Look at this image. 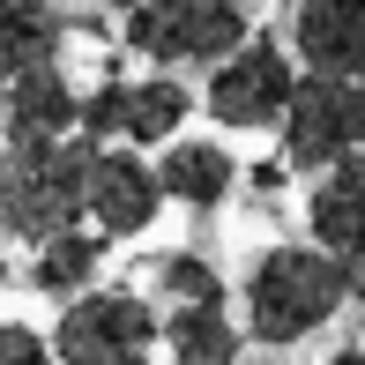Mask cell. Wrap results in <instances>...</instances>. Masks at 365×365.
<instances>
[{"label":"cell","mask_w":365,"mask_h":365,"mask_svg":"<svg viewBox=\"0 0 365 365\" xmlns=\"http://www.w3.org/2000/svg\"><path fill=\"white\" fill-rule=\"evenodd\" d=\"M246 343H269V351H291V343L321 336V328H336L343 313H351L358 298V261H336L321 254L313 239H276L254 254V269H246Z\"/></svg>","instance_id":"6da1fadb"},{"label":"cell","mask_w":365,"mask_h":365,"mask_svg":"<svg viewBox=\"0 0 365 365\" xmlns=\"http://www.w3.org/2000/svg\"><path fill=\"white\" fill-rule=\"evenodd\" d=\"M82 135H45V142H0V239H53L82 224V179H90Z\"/></svg>","instance_id":"7a4b0ae2"},{"label":"cell","mask_w":365,"mask_h":365,"mask_svg":"<svg viewBox=\"0 0 365 365\" xmlns=\"http://www.w3.org/2000/svg\"><path fill=\"white\" fill-rule=\"evenodd\" d=\"M254 30V0H135L120 8V45L149 68H217Z\"/></svg>","instance_id":"3957f363"},{"label":"cell","mask_w":365,"mask_h":365,"mask_svg":"<svg viewBox=\"0 0 365 365\" xmlns=\"http://www.w3.org/2000/svg\"><path fill=\"white\" fill-rule=\"evenodd\" d=\"M53 365H149L157 358V298L112 284V291H75L60 298V321L45 336Z\"/></svg>","instance_id":"277c9868"},{"label":"cell","mask_w":365,"mask_h":365,"mask_svg":"<svg viewBox=\"0 0 365 365\" xmlns=\"http://www.w3.org/2000/svg\"><path fill=\"white\" fill-rule=\"evenodd\" d=\"M269 135H284L276 157H284V172H298V179H313L336 157H351L365 142V90H358V75H298L291 97H284V120H276Z\"/></svg>","instance_id":"5b68a950"},{"label":"cell","mask_w":365,"mask_h":365,"mask_svg":"<svg viewBox=\"0 0 365 365\" xmlns=\"http://www.w3.org/2000/svg\"><path fill=\"white\" fill-rule=\"evenodd\" d=\"M298 82V60L269 30H246L239 45L209 68V90H202V112L224 127V135H269L284 120V97Z\"/></svg>","instance_id":"8992f818"},{"label":"cell","mask_w":365,"mask_h":365,"mask_svg":"<svg viewBox=\"0 0 365 365\" xmlns=\"http://www.w3.org/2000/svg\"><path fill=\"white\" fill-rule=\"evenodd\" d=\"M164 209V187L149 172L142 149L127 142H97L90 149V179H82V217H90L105 239H142Z\"/></svg>","instance_id":"52a82bcc"},{"label":"cell","mask_w":365,"mask_h":365,"mask_svg":"<svg viewBox=\"0 0 365 365\" xmlns=\"http://www.w3.org/2000/svg\"><path fill=\"white\" fill-rule=\"evenodd\" d=\"M291 60L306 75H365V0H291Z\"/></svg>","instance_id":"ba28073f"},{"label":"cell","mask_w":365,"mask_h":365,"mask_svg":"<svg viewBox=\"0 0 365 365\" xmlns=\"http://www.w3.org/2000/svg\"><path fill=\"white\" fill-rule=\"evenodd\" d=\"M164 157L149 164L157 172V187H164V202H179V209H224L231 202V187H239V157H231L224 142H209V135H187L179 127L172 142H157Z\"/></svg>","instance_id":"9c48e42d"},{"label":"cell","mask_w":365,"mask_h":365,"mask_svg":"<svg viewBox=\"0 0 365 365\" xmlns=\"http://www.w3.org/2000/svg\"><path fill=\"white\" fill-rule=\"evenodd\" d=\"M306 239L336 261H358L365 246V164L358 149L336 157L328 172H313V194H306Z\"/></svg>","instance_id":"30bf717a"},{"label":"cell","mask_w":365,"mask_h":365,"mask_svg":"<svg viewBox=\"0 0 365 365\" xmlns=\"http://www.w3.org/2000/svg\"><path fill=\"white\" fill-rule=\"evenodd\" d=\"M75 82L60 60H38L0 90V142H45V135H75Z\"/></svg>","instance_id":"8fae6325"},{"label":"cell","mask_w":365,"mask_h":365,"mask_svg":"<svg viewBox=\"0 0 365 365\" xmlns=\"http://www.w3.org/2000/svg\"><path fill=\"white\" fill-rule=\"evenodd\" d=\"M157 351H172V365H239L246 336H239V321H231V298L164 306L157 313Z\"/></svg>","instance_id":"7c38bea8"},{"label":"cell","mask_w":365,"mask_h":365,"mask_svg":"<svg viewBox=\"0 0 365 365\" xmlns=\"http://www.w3.org/2000/svg\"><path fill=\"white\" fill-rule=\"evenodd\" d=\"M68 30H75V15L60 0H0V90L38 60H60Z\"/></svg>","instance_id":"4fadbf2b"},{"label":"cell","mask_w":365,"mask_h":365,"mask_svg":"<svg viewBox=\"0 0 365 365\" xmlns=\"http://www.w3.org/2000/svg\"><path fill=\"white\" fill-rule=\"evenodd\" d=\"M187 112H194V90L179 75H142V82H120V142L127 149H157V142H172L179 127H187Z\"/></svg>","instance_id":"5bb4252c"},{"label":"cell","mask_w":365,"mask_h":365,"mask_svg":"<svg viewBox=\"0 0 365 365\" xmlns=\"http://www.w3.org/2000/svg\"><path fill=\"white\" fill-rule=\"evenodd\" d=\"M105 254H112L105 231H82V224L53 231V239L30 246V291H45V298H75V291H90L97 269H105Z\"/></svg>","instance_id":"9a60e30c"},{"label":"cell","mask_w":365,"mask_h":365,"mask_svg":"<svg viewBox=\"0 0 365 365\" xmlns=\"http://www.w3.org/2000/svg\"><path fill=\"white\" fill-rule=\"evenodd\" d=\"M142 298H164V306H202V298H224V276L209 269L202 254H187V246H179V254H157L142 269Z\"/></svg>","instance_id":"2e32d148"},{"label":"cell","mask_w":365,"mask_h":365,"mask_svg":"<svg viewBox=\"0 0 365 365\" xmlns=\"http://www.w3.org/2000/svg\"><path fill=\"white\" fill-rule=\"evenodd\" d=\"M0 365H53V351L30 321H0Z\"/></svg>","instance_id":"e0dca14e"},{"label":"cell","mask_w":365,"mask_h":365,"mask_svg":"<svg viewBox=\"0 0 365 365\" xmlns=\"http://www.w3.org/2000/svg\"><path fill=\"white\" fill-rule=\"evenodd\" d=\"M246 187H254L261 202H276V194L291 187V172H284V157H269V164H254V172H246Z\"/></svg>","instance_id":"ac0fdd59"},{"label":"cell","mask_w":365,"mask_h":365,"mask_svg":"<svg viewBox=\"0 0 365 365\" xmlns=\"http://www.w3.org/2000/svg\"><path fill=\"white\" fill-rule=\"evenodd\" d=\"M328 365H358V343H343V351H336V358H328Z\"/></svg>","instance_id":"d6986e66"},{"label":"cell","mask_w":365,"mask_h":365,"mask_svg":"<svg viewBox=\"0 0 365 365\" xmlns=\"http://www.w3.org/2000/svg\"><path fill=\"white\" fill-rule=\"evenodd\" d=\"M105 8H112V15H120V8H135V0H105Z\"/></svg>","instance_id":"ffe728a7"},{"label":"cell","mask_w":365,"mask_h":365,"mask_svg":"<svg viewBox=\"0 0 365 365\" xmlns=\"http://www.w3.org/2000/svg\"><path fill=\"white\" fill-rule=\"evenodd\" d=\"M276 365H291V358H276Z\"/></svg>","instance_id":"44dd1931"}]
</instances>
